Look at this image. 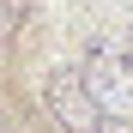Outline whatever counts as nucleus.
<instances>
[{
	"mask_svg": "<svg viewBox=\"0 0 133 133\" xmlns=\"http://www.w3.org/2000/svg\"><path fill=\"white\" fill-rule=\"evenodd\" d=\"M24 6L30 0H0V36H12L18 24H24Z\"/></svg>",
	"mask_w": 133,
	"mask_h": 133,
	"instance_id": "3",
	"label": "nucleus"
},
{
	"mask_svg": "<svg viewBox=\"0 0 133 133\" xmlns=\"http://www.w3.org/2000/svg\"><path fill=\"white\" fill-rule=\"evenodd\" d=\"M42 109H49V121L61 133H121V121L91 97V85H85L79 66H49V79H42Z\"/></svg>",
	"mask_w": 133,
	"mask_h": 133,
	"instance_id": "1",
	"label": "nucleus"
},
{
	"mask_svg": "<svg viewBox=\"0 0 133 133\" xmlns=\"http://www.w3.org/2000/svg\"><path fill=\"white\" fill-rule=\"evenodd\" d=\"M0 133H12V121H6V115H0Z\"/></svg>",
	"mask_w": 133,
	"mask_h": 133,
	"instance_id": "4",
	"label": "nucleus"
},
{
	"mask_svg": "<svg viewBox=\"0 0 133 133\" xmlns=\"http://www.w3.org/2000/svg\"><path fill=\"white\" fill-rule=\"evenodd\" d=\"M79 73H85V85H91V97L115 121H133V42L127 36H97L91 49H85Z\"/></svg>",
	"mask_w": 133,
	"mask_h": 133,
	"instance_id": "2",
	"label": "nucleus"
}]
</instances>
